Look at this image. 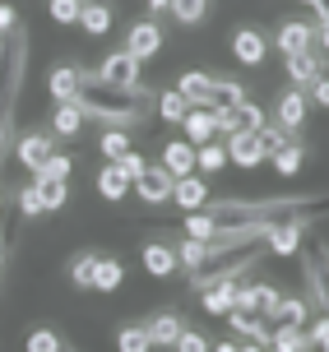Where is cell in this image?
<instances>
[{
    "mask_svg": "<svg viewBox=\"0 0 329 352\" xmlns=\"http://www.w3.org/2000/svg\"><path fill=\"white\" fill-rule=\"evenodd\" d=\"M311 98H315L320 107H329V70H320V79L311 84Z\"/></svg>",
    "mask_w": 329,
    "mask_h": 352,
    "instance_id": "cell-47",
    "label": "cell"
},
{
    "mask_svg": "<svg viewBox=\"0 0 329 352\" xmlns=\"http://www.w3.org/2000/svg\"><path fill=\"white\" fill-rule=\"evenodd\" d=\"M269 348H278V352H301V348H311L306 324H269Z\"/></svg>",
    "mask_w": 329,
    "mask_h": 352,
    "instance_id": "cell-26",
    "label": "cell"
},
{
    "mask_svg": "<svg viewBox=\"0 0 329 352\" xmlns=\"http://www.w3.org/2000/svg\"><path fill=\"white\" fill-rule=\"evenodd\" d=\"M301 5H315V0H301Z\"/></svg>",
    "mask_w": 329,
    "mask_h": 352,
    "instance_id": "cell-53",
    "label": "cell"
},
{
    "mask_svg": "<svg viewBox=\"0 0 329 352\" xmlns=\"http://www.w3.org/2000/svg\"><path fill=\"white\" fill-rule=\"evenodd\" d=\"M125 283V264L116 255H98L93 260V283H88V292H116Z\"/></svg>",
    "mask_w": 329,
    "mask_h": 352,
    "instance_id": "cell-18",
    "label": "cell"
},
{
    "mask_svg": "<svg viewBox=\"0 0 329 352\" xmlns=\"http://www.w3.org/2000/svg\"><path fill=\"white\" fill-rule=\"evenodd\" d=\"M93 260H98V250H84V255L70 260V283L84 287V292H88V283H93Z\"/></svg>",
    "mask_w": 329,
    "mask_h": 352,
    "instance_id": "cell-38",
    "label": "cell"
},
{
    "mask_svg": "<svg viewBox=\"0 0 329 352\" xmlns=\"http://www.w3.org/2000/svg\"><path fill=\"white\" fill-rule=\"evenodd\" d=\"M306 111H311V98H306V88H288L283 98L274 102V121L288 130V135H301V125H306Z\"/></svg>",
    "mask_w": 329,
    "mask_h": 352,
    "instance_id": "cell-8",
    "label": "cell"
},
{
    "mask_svg": "<svg viewBox=\"0 0 329 352\" xmlns=\"http://www.w3.org/2000/svg\"><path fill=\"white\" fill-rule=\"evenodd\" d=\"M144 269H149L153 278H172L176 274V246H167V241H149V246H144Z\"/></svg>",
    "mask_w": 329,
    "mask_h": 352,
    "instance_id": "cell-22",
    "label": "cell"
},
{
    "mask_svg": "<svg viewBox=\"0 0 329 352\" xmlns=\"http://www.w3.org/2000/svg\"><path fill=\"white\" fill-rule=\"evenodd\" d=\"M70 172H74V158H70V153H47V158H42V167H37V181H70Z\"/></svg>",
    "mask_w": 329,
    "mask_h": 352,
    "instance_id": "cell-33",
    "label": "cell"
},
{
    "mask_svg": "<svg viewBox=\"0 0 329 352\" xmlns=\"http://www.w3.org/2000/svg\"><path fill=\"white\" fill-rule=\"evenodd\" d=\"M144 329H149V348H172L176 334L186 329V320L176 316V311H162V316H153Z\"/></svg>",
    "mask_w": 329,
    "mask_h": 352,
    "instance_id": "cell-20",
    "label": "cell"
},
{
    "mask_svg": "<svg viewBox=\"0 0 329 352\" xmlns=\"http://www.w3.org/2000/svg\"><path fill=\"white\" fill-rule=\"evenodd\" d=\"M223 167H227V148L223 144H213V140L195 144V172L200 176H213V172H223Z\"/></svg>",
    "mask_w": 329,
    "mask_h": 352,
    "instance_id": "cell-31",
    "label": "cell"
},
{
    "mask_svg": "<svg viewBox=\"0 0 329 352\" xmlns=\"http://www.w3.org/2000/svg\"><path fill=\"white\" fill-rule=\"evenodd\" d=\"M19 213H23V218H42V190H37V181H28V186L19 190Z\"/></svg>",
    "mask_w": 329,
    "mask_h": 352,
    "instance_id": "cell-40",
    "label": "cell"
},
{
    "mask_svg": "<svg viewBox=\"0 0 329 352\" xmlns=\"http://www.w3.org/2000/svg\"><path fill=\"white\" fill-rule=\"evenodd\" d=\"M172 181H176V176L158 162V167H144V172L130 181V190H135L144 204H167V199H172Z\"/></svg>",
    "mask_w": 329,
    "mask_h": 352,
    "instance_id": "cell-7",
    "label": "cell"
},
{
    "mask_svg": "<svg viewBox=\"0 0 329 352\" xmlns=\"http://www.w3.org/2000/svg\"><path fill=\"white\" fill-rule=\"evenodd\" d=\"M79 74H84V70H74V65H56V70H52V84H47V88H52L56 102H70V98H74V88H79Z\"/></svg>",
    "mask_w": 329,
    "mask_h": 352,
    "instance_id": "cell-32",
    "label": "cell"
},
{
    "mask_svg": "<svg viewBox=\"0 0 329 352\" xmlns=\"http://www.w3.org/2000/svg\"><path fill=\"white\" fill-rule=\"evenodd\" d=\"M84 121H88V116L79 111V102H74V98H70V102H56V111H52V135H56V140H74Z\"/></svg>",
    "mask_w": 329,
    "mask_h": 352,
    "instance_id": "cell-21",
    "label": "cell"
},
{
    "mask_svg": "<svg viewBox=\"0 0 329 352\" xmlns=\"http://www.w3.org/2000/svg\"><path fill=\"white\" fill-rule=\"evenodd\" d=\"M176 93L191 107H209V111H223L237 98H246V88L237 79H218V74H209V70H186L176 79Z\"/></svg>",
    "mask_w": 329,
    "mask_h": 352,
    "instance_id": "cell-3",
    "label": "cell"
},
{
    "mask_svg": "<svg viewBox=\"0 0 329 352\" xmlns=\"http://www.w3.org/2000/svg\"><path fill=\"white\" fill-rule=\"evenodd\" d=\"M56 148V135L52 130H28V135H14V158L28 167V176L42 167V158Z\"/></svg>",
    "mask_w": 329,
    "mask_h": 352,
    "instance_id": "cell-9",
    "label": "cell"
},
{
    "mask_svg": "<svg viewBox=\"0 0 329 352\" xmlns=\"http://www.w3.org/2000/svg\"><path fill=\"white\" fill-rule=\"evenodd\" d=\"M116 348L121 352H149V329H144V324L121 329V334H116Z\"/></svg>",
    "mask_w": 329,
    "mask_h": 352,
    "instance_id": "cell-39",
    "label": "cell"
},
{
    "mask_svg": "<svg viewBox=\"0 0 329 352\" xmlns=\"http://www.w3.org/2000/svg\"><path fill=\"white\" fill-rule=\"evenodd\" d=\"M33 181H37V176H33ZM37 190H42V213L65 209V199H70V186H65V181H37Z\"/></svg>",
    "mask_w": 329,
    "mask_h": 352,
    "instance_id": "cell-36",
    "label": "cell"
},
{
    "mask_svg": "<svg viewBox=\"0 0 329 352\" xmlns=\"http://www.w3.org/2000/svg\"><path fill=\"white\" fill-rule=\"evenodd\" d=\"M172 348H181V352H204L209 343H204V334H195V329H181Z\"/></svg>",
    "mask_w": 329,
    "mask_h": 352,
    "instance_id": "cell-46",
    "label": "cell"
},
{
    "mask_svg": "<svg viewBox=\"0 0 329 352\" xmlns=\"http://www.w3.org/2000/svg\"><path fill=\"white\" fill-rule=\"evenodd\" d=\"M167 14H172L176 23H186V28H195V23H204L209 0H172V5H167Z\"/></svg>",
    "mask_w": 329,
    "mask_h": 352,
    "instance_id": "cell-34",
    "label": "cell"
},
{
    "mask_svg": "<svg viewBox=\"0 0 329 352\" xmlns=\"http://www.w3.org/2000/svg\"><path fill=\"white\" fill-rule=\"evenodd\" d=\"M144 5H149V10H153V14H162V10H167V5H172V0H144Z\"/></svg>",
    "mask_w": 329,
    "mask_h": 352,
    "instance_id": "cell-49",
    "label": "cell"
},
{
    "mask_svg": "<svg viewBox=\"0 0 329 352\" xmlns=\"http://www.w3.org/2000/svg\"><path fill=\"white\" fill-rule=\"evenodd\" d=\"M237 287H242L237 274H223V278H209L204 287H195V292H200V306H204L209 316H227V306L237 301Z\"/></svg>",
    "mask_w": 329,
    "mask_h": 352,
    "instance_id": "cell-10",
    "label": "cell"
},
{
    "mask_svg": "<svg viewBox=\"0 0 329 352\" xmlns=\"http://www.w3.org/2000/svg\"><path fill=\"white\" fill-rule=\"evenodd\" d=\"M98 148H103V158L112 162V158H121L125 148H130V135H125L121 125H107V130H103V140H98Z\"/></svg>",
    "mask_w": 329,
    "mask_h": 352,
    "instance_id": "cell-37",
    "label": "cell"
},
{
    "mask_svg": "<svg viewBox=\"0 0 329 352\" xmlns=\"http://www.w3.org/2000/svg\"><path fill=\"white\" fill-rule=\"evenodd\" d=\"M139 65H144V60H135V56H130V52L121 47V52H112V56H107V60H103V65H98L93 74H103L107 84L135 88V84H139Z\"/></svg>",
    "mask_w": 329,
    "mask_h": 352,
    "instance_id": "cell-13",
    "label": "cell"
},
{
    "mask_svg": "<svg viewBox=\"0 0 329 352\" xmlns=\"http://www.w3.org/2000/svg\"><path fill=\"white\" fill-rule=\"evenodd\" d=\"M227 329H237V338H242L246 348H269V316H260L246 301L227 306Z\"/></svg>",
    "mask_w": 329,
    "mask_h": 352,
    "instance_id": "cell-4",
    "label": "cell"
},
{
    "mask_svg": "<svg viewBox=\"0 0 329 352\" xmlns=\"http://www.w3.org/2000/svg\"><path fill=\"white\" fill-rule=\"evenodd\" d=\"M306 320H311V301L306 297H278L269 324H306Z\"/></svg>",
    "mask_w": 329,
    "mask_h": 352,
    "instance_id": "cell-28",
    "label": "cell"
},
{
    "mask_svg": "<svg viewBox=\"0 0 329 352\" xmlns=\"http://www.w3.org/2000/svg\"><path fill=\"white\" fill-rule=\"evenodd\" d=\"M79 5H84V0H52L47 10H52L56 23H74V19H79Z\"/></svg>",
    "mask_w": 329,
    "mask_h": 352,
    "instance_id": "cell-42",
    "label": "cell"
},
{
    "mask_svg": "<svg viewBox=\"0 0 329 352\" xmlns=\"http://www.w3.org/2000/svg\"><path fill=\"white\" fill-rule=\"evenodd\" d=\"M0 269H5V241H0Z\"/></svg>",
    "mask_w": 329,
    "mask_h": 352,
    "instance_id": "cell-51",
    "label": "cell"
},
{
    "mask_svg": "<svg viewBox=\"0 0 329 352\" xmlns=\"http://www.w3.org/2000/svg\"><path fill=\"white\" fill-rule=\"evenodd\" d=\"M28 348H33V352H56V348H61V338H56L52 329H33V334H28Z\"/></svg>",
    "mask_w": 329,
    "mask_h": 352,
    "instance_id": "cell-45",
    "label": "cell"
},
{
    "mask_svg": "<svg viewBox=\"0 0 329 352\" xmlns=\"http://www.w3.org/2000/svg\"><path fill=\"white\" fill-rule=\"evenodd\" d=\"M162 167H167L172 176L195 172V144L191 140H167L162 144Z\"/></svg>",
    "mask_w": 329,
    "mask_h": 352,
    "instance_id": "cell-24",
    "label": "cell"
},
{
    "mask_svg": "<svg viewBox=\"0 0 329 352\" xmlns=\"http://www.w3.org/2000/svg\"><path fill=\"white\" fill-rule=\"evenodd\" d=\"M232 56L255 70V65H264V56H269V42H264L260 28H237L232 33Z\"/></svg>",
    "mask_w": 329,
    "mask_h": 352,
    "instance_id": "cell-15",
    "label": "cell"
},
{
    "mask_svg": "<svg viewBox=\"0 0 329 352\" xmlns=\"http://www.w3.org/2000/svg\"><path fill=\"white\" fill-rule=\"evenodd\" d=\"M320 56L315 52H297V56H288V79H293V88H311L315 79H320Z\"/></svg>",
    "mask_w": 329,
    "mask_h": 352,
    "instance_id": "cell-23",
    "label": "cell"
},
{
    "mask_svg": "<svg viewBox=\"0 0 329 352\" xmlns=\"http://www.w3.org/2000/svg\"><path fill=\"white\" fill-rule=\"evenodd\" d=\"M269 162H274L278 176H297V172H301V162H306V148H301L297 140H283L274 153H269Z\"/></svg>",
    "mask_w": 329,
    "mask_h": 352,
    "instance_id": "cell-27",
    "label": "cell"
},
{
    "mask_svg": "<svg viewBox=\"0 0 329 352\" xmlns=\"http://www.w3.org/2000/svg\"><path fill=\"white\" fill-rule=\"evenodd\" d=\"M213 121H218V135H242V130H260L264 125V107L251 102V98H237L232 107H223V111H213Z\"/></svg>",
    "mask_w": 329,
    "mask_h": 352,
    "instance_id": "cell-6",
    "label": "cell"
},
{
    "mask_svg": "<svg viewBox=\"0 0 329 352\" xmlns=\"http://www.w3.org/2000/svg\"><path fill=\"white\" fill-rule=\"evenodd\" d=\"M301 278H306V301L320 306L325 301V287H329L325 269H320V255H301Z\"/></svg>",
    "mask_w": 329,
    "mask_h": 352,
    "instance_id": "cell-29",
    "label": "cell"
},
{
    "mask_svg": "<svg viewBox=\"0 0 329 352\" xmlns=\"http://www.w3.org/2000/svg\"><path fill=\"white\" fill-rule=\"evenodd\" d=\"M213 232L269 228L278 218H329V195H269V199H209L204 204Z\"/></svg>",
    "mask_w": 329,
    "mask_h": 352,
    "instance_id": "cell-1",
    "label": "cell"
},
{
    "mask_svg": "<svg viewBox=\"0 0 329 352\" xmlns=\"http://www.w3.org/2000/svg\"><path fill=\"white\" fill-rule=\"evenodd\" d=\"M306 338H311V348H325L329 352V311L320 320H311V324H306Z\"/></svg>",
    "mask_w": 329,
    "mask_h": 352,
    "instance_id": "cell-43",
    "label": "cell"
},
{
    "mask_svg": "<svg viewBox=\"0 0 329 352\" xmlns=\"http://www.w3.org/2000/svg\"><path fill=\"white\" fill-rule=\"evenodd\" d=\"M10 28H19V14L14 5H0V33H10Z\"/></svg>",
    "mask_w": 329,
    "mask_h": 352,
    "instance_id": "cell-48",
    "label": "cell"
},
{
    "mask_svg": "<svg viewBox=\"0 0 329 352\" xmlns=\"http://www.w3.org/2000/svg\"><path fill=\"white\" fill-rule=\"evenodd\" d=\"M112 19H116V10L107 5V0H84L79 5V33L84 37H103V33H112Z\"/></svg>",
    "mask_w": 329,
    "mask_h": 352,
    "instance_id": "cell-16",
    "label": "cell"
},
{
    "mask_svg": "<svg viewBox=\"0 0 329 352\" xmlns=\"http://www.w3.org/2000/svg\"><path fill=\"white\" fill-rule=\"evenodd\" d=\"M172 199L181 204V209H204L209 204V181L200 172H186L172 181Z\"/></svg>",
    "mask_w": 329,
    "mask_h": 352,
    "instance_id": "cell-17",
    "label": "cell"
},
{
    "mask_svg": "<svg viewBox=\"0 0 329 352\" xmlns=\"http://www.w3.org/2000/svg\"><path fill=\"white\" fill-rule=\"evenodd\" d=\"M74 102L84 116L103 125H121L130 130L135 121H144V111L153 102V93H144V88H121V84H107L103 74H79V88H74Z\"/></svg>",
    "mask_w": 329,
    "mask_h": 352,
    "instance_id": "cell-2",
    "label": "cell"
},
{
    "mask_svg": "<svg viewBox=\"0 0 329 352\" xmlns=\"http://www.w3.org/2000/svg\"><path fill=\"white\" fill-rule=\"evenodd\" d=\"M227 162H237L242 172H251V167H260L264 162V144H260V135L255 130H242V135H227Z\"/></svg>",
    "mask_w": 329,
    "mask_h": 352,
    "instance_id": "cell-12",
    "label": "cell"
},
{
    "mask_svg": "<svg viewBox=\"0 0 329 352\" xmlns=\"http://www.w3.org/2000/svg\"><path fill=\"white\" fill-rule=\"evenodd\" d=\"M274 47L283 56H297V52H311L315 47V23H301V19H288L283 28L274 33Z\"/></svg>",
    "mask_w": 329,
    "mask_h": 352,
    "instance_id": "cell-14",
    "label": "cell"
},
{
    "mask_svg": "<svg viewBox=\"0 0 329 352\" xmlns=\"http://www.w3.org/2000/svg\"><path fill=\"white\" fill-rule=\"evenodd\" d=\"M306 228H311V218H278V223H269L264 228V250L269 255H297L301 250V236H306Z\"/></svg>",
    "mask_w": 329,
    "mask_h": 352,
    "instance_id": "cell-5",
    "label": "cell"
},
{
    "mask_svg": "<svg viewBox=\"0 0 329 352\" xmlns=\"http://www.w3.org/2000/svg\"><path fill=\"white\" fill-rule=\"evenodd\" d=\"M186 111H191V102H186V98H181L176 88L158 93V116H162L167 125H181V116H186Z\"/></svg>",
    "mask_w": 329,
    "mask_h": 352,
    "instance_id": "cell-35",
    "label": "cell"
},
{
    "mask_svg": "<svg viewBox=\"0 0 329 352\" xmlns=\"http://www.w3.org/2000/svg\"><path fill=\"white\" fill-rule=\"evenodd\" d=\"M278 287H269V283H246V287H237V301H246V306H255L260 316H274V306H278Z\"/></svg>",
    "mask_w": 329,
    "mask_h": 352,
    "instance_id": "cell-25",
    "label": "cell"
},
{
    "mask_svg": "<svg viewBox=\"0 0 329 352\" xmlns=\"http://www.w3.org/2000/svg\"><path fill=\"white\" fill-rule=\"evenodd\" d=\"M0 209H5V195H0Z\"/></svg>",
    "mask_w": 329,
    "mask_h": 352,
    "instance_id": "cell-52",
    "label": "cell"
},
{
    "mask_svg": "<svg viewBox=\"0 0 329 352\" xmlns=\"http://www.w3.org/2000/svg\"><path fill=\"white\" fill-rule=\"evenodd\" d=\"M311 10H315V14H320V19H329V0H315Z\"/></svg>",
    "mask_w": 329,
    "mask_h": 352,
    "instance_id": "cell-50",
    "label": "cell"
},
{
    "mask_svg": "<svg viewBox=\"0 0 329 352\" xmlns=\"http://www.w3.org/2000/svg\"><path fill=\"white\" fill-rule=\"evenodd\" d=\"M112 162H116V167H121V172H125V176H130V181H135V176H139V172H144V167H149V162L139 158L135 148H125L121 158H112Z\"/></svg>",
    "mask_w": 329,
    "mask_h": 352,
    "instance_id": "cell-44",
    "label": "cell"
},
{
    "mask_svg": "<svg viewBox=\"0 0 329 352\" xmlns=\"http://www.w3.org/2000/svg\"><path fill=\"white\" fill-rule=\"evenodd\" d=\"M181 130H186V140H191V144L218 140V121H213V111H209V107H191V111L181 116Z\"/></svg>",
    "mask_w": 329,
    "mask_h": 352,
    "instance_id": "cell-19",
    "label": "cell"
},
{
    "mask_svg": "<svg viewBox=\"0 0 329 352\" xmlns=\"http://www.w3.org/2000/svg\"><path fill=\"white\" fill-rule=\"evenodd\" d=\"M98 195H103V199H125V195H130V176H125L116 162H107L103 172H98Z\"/></svg>",
    "mask_w": 329,
    "mask_h": 352,
    "instance_id": "cell-30",
    "label": "cell"
},
{
    "mask_svg": "<svg viewBox=\"0 0 329 352\" xmlns=\"http://www.w3.org/2000/svg\"><path fill=\"white\" fill-rule=\"evenodd\" d=\"M255 135H260V144H264V158H269V153H274V148H278L283 140H293V135H288V130H283L278 121H274V125H260Z\"/></svg>",
    "mask_w": 329,
    "mask_h": 352,
    "instance_id": "cell-41",
    "label": "cell"
},
{
    "mask_svg": "<svg viewBox=\"0 0 329 352\" xmlns=\"http://www.w3.org/2000/svg\"><path fill=\"white\" fill-rule=\"evenodd\" d=\"M125 52L135 56V60H153L162 52V28H158V19H139L135 28L125 33Z\"/></svg>",
    "mask_w": 329,
    "mask_h": 352,
    "instance_id": "cell-11",
    "label": "cell"
}]
</instances>
